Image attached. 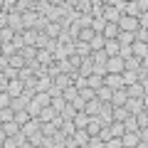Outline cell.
Wrapping results in <instances>:
<instances>
[{
	"instance_id": "cell-5",
	"label": "cell",
	"mask_w": 148,
	"mask_h": 148,
	"mask_svg": "<svg viewBox=\"0 0 148 148\" xmlns=\"http://www.w3.org/2000/svg\"><path fill=\"white\" fill-rule=\"evenodd\" d=\"M123 91H126L128 99H146V86H141L138 82L131 84V86H123Z\"/></svg>"
},
{
	"instance_id": "cell-32",
	"label": "cell",
	"mask_w": 148,
	"mask_h": 148,
	"mask_svg": "<svg viewBox=\"0 0 148 148\" xmlns=\"http://www.w3.org/2000/svg\"><path fill=\"white\" fill-rule=\"evenodd\" d=\"M121 82H123V86H131V84H136V82H138V74L123 69V72H121Z\"/></svg>"
},
{
	"instance_id": "cell-4",
	"label": "cell",
	"mask_w": 148,
	"mask_h": 148,
	"mask_svg": "<svg viewBox=\"0 0 148 148\" xmlns=\"http://www.w3.org/2000/svg\"><path fill=\"white\" fill-rule=\"evenodd\" d=\"M20 131H22V136H25V138H30V136H35V133L42 131V121H40V119H32V121H27Z\"/></svg>"
},
{
	"instance_id": "cell-57",
	"label": "cell",
	"mask_w": 148,
	"mask_h": 148,
	"mask_svg": "<svg viewBox=\"0 0 148 148\" xmlns=\"http://www.w3.org/2000/svg\"><path fill=\"white\" fill-rule=\"evenodd\" d=\"M0 91H8V77L0 74Z\"/></svg>"
},
{
	"instance_id": "cell-37",
	"label": "cell",
	"mask_w": 148,
	"mask_h": 148,
	"mask_svg": "<svg viewBox=\"0 0 148 148\" xmlns=\"http://www.w3.org/2000/svg\"><path fill=\"white\" fill-rule=\"evenodd\" d=\"M74 116H77V111H74L72 104H67V106L62 109V114H59V119H62V121H72Z\"/></svg>"
},
{
	"instance_id": "cell-22",
	"label": "cell",
	"mask_w": 148,
	"mask_h": 148,
	"mask_svg": "<svg viewBox=\"0 0 148 148\" xmlns=\"http://www.w3.org/2000/svg\"><path fill=\"white\" fill-rule=\"evenodd\" d=\"M106 128L111 131V136H114V138H121L123 133H126V128H123V121H111Z\"/></svg>"
},
{
	"instance_id": "cell-27",
	"label": "cell",
	"mask_w": 148,
	"mask_h": 148,
	"mask_svg": "<svg viewBox=\"0 0 148 148\" xmlns=\"http://www.w3.org/2000/svg\"><path fill=\"white\" fill-rule=\"evenodd\" d=\"M37 52H40V49H37V47H22V49H20L22 59H25L27 64H30V62H35V59H37Z\"/></svg>"
},
{
	"instance_id": "cell-9",
	"label": "cell",
	"mask_w": 148,
	"mask_h": 148,
	"mask_svg": "<svg viewBox=\"0 0 148 148\" xmlns=\"http://www.w3.org/2000/svg\"><path fill=\"white\" fill-rule=\"evenodd\" d=\"M104 84L109 89H123V82H121V74H104Z\"/></svg>"
},
{
	"instance_id": "cell-7",
	"label": "cell",
	"mask_w": 148,
	"mask_h": 148,
	"mask_svg": "<svg viewBox=\"0 0 148 148\" xmlns=\"http://www.w3.org/2000/svg\"><path fill=\"white\" fill-rule=\"evenodd\" d=\"M123 109L128 111V116H133V114H138V111L146 109V99H128Z\"/></svg>"
},
{
	"instance_id": "cell-1",
	"label": "cell",
	"mask_w": 148,
	"mask_h": 148,
	"mask_svg": "<svg viewBox=\"0 0 148 148\" xmlns=\"http://www.w3.org/2000/svg\"><path fill=\"white\" fill-rule=\"evenodd\" d=\"M138 30H141V22H138L136 17L121 15V20H119V32H128V35H136Z\"/></svg>"
},
{
	"instance_id": "cell-21",
	"label": "cell",
	"mask_w": 148,
	"mask_h": 148,
	"mask_svg": "<svg viewBox=\"0 0 148 148\" xmlns=\"http://www.w3.org/2000/svg\"><path fill=\"white\" fill-rule=\"evenodd\" d=\"M37 35H40L37 30H22V42H25V47H35Z\"/></svg>"
},
{
	"instance_id": "cell-29",
	"label": "cell",
	"mask_w": 148,
	"mask_h": 148,
	"mask_svg": "<svg viewBox=\"0 0 148 148\" xmlns=\"http://www.w3.org/2000/svg\"><path fill=\"white\" fill-rule=\"evenodd\" d=\"M37 119H40L42 123H49V121H54V119H57V114H54V109H52V106H47V109H42V111H40V116H37Z\"/></svg>"
},
{
	"instance_id": "cell-60",
	"label": "cell",
	"mask_w": 148,
	"mask_h": 148,
	"mask_svg": "<svg viewBox=\"0 0 148 148\" xmlns=\"http://www.w3.org/2000/svg\"><path fill=\"white\" fill-rule=\"evenodd\" d=\"M3 3H5V0H0V12H3Z\"/></svg>"
},
{
	"instance_id": "cell-49",
	"label": "cell",
	"mask_w": 148,
	"mask_h": 148,
	"mask_svg": "<svg viewBox=\"0 0 148 148\" xmlns=\"http://www.w3.org/2000/svg\"><path fill=\"white\" fill-rule=\"evenodd\" d=\"M94 96H96V94H94V91L89 89V86H84V89H79V99H82V101H91Z\"/></svg>"
},
{
	"instance_id": "cell-51",
	"label": "cell",
	"mask_w": 148,
	"mask_h": 148,
	"mask_svg": "<svg viewBox=\"0 0 148 148\" xmlns=\"http://www.w3.org/2000/svg\"><path fill=\"white\" fill-rule=\"evenodd\" d=\"M123 128H126V131H138V126H136V119H133V116H128L126 121H123Z\"/></svg>"
},
{
	"instance_id": "cell-18",
	"label": "cell",
	"mask_w": 148,
	"mask_h": 148,
	"mask_svg": "<svg viewBox=\"0 0 148 148\" xmlns=\"http://www.w3.org/2000/svg\"><path fill=\"white\" fill-rule=\"evenodd\" d=\"M126 101H128V96H126V91H123V89L114 91V96H111V106H114V109H116V106H126Z\"/></svg>"
},
{
	"instance_id": "cell-38",
	"label": "cell",
	"mask_w": 148,
	"mask_h": 148,
	"mask_svg": "<svg viewBox=\"0 0 148 148\" xmlns=\"http://www.w3.org/2000/svg\"><path fill=\"white\" fill-rule=\"evenodd\" d=\"M49 106H52V109H54V114L59 116V114H62V109L67 106V101H64L62 96H57V99H52V101H49Z\"/></svg>"
},
{
	"instance_id": "cell-33",
	"label": "cell",
	"mask_w": 148,
	"mask_h": 148,
	"mask_svg": "<svg viewBox=\"0 0 148 148\" xmlns=\"http://www.w3.org/2000/svg\"><path fill=\"white\" fill-rule=\"evenodd\" d=\"M128 119V111L123 106H116V109H111V121H126Z\"/></svg>"
},
{
	"instance_id": "cell-53",
	"label": "cell",
	"mask_w": 148,
	"mask_h": 148,
	"mask_svg": "<svg viewBox=\"0 0 148 148\" xmlns=\"http://www.w3.org/2000/svg\"><path fill=\"white\" fill-rule=\"evenodd\" d=\"M86 148H104V141H101V138H89Z\"/></svg>"
},
{
	"instance_id": "cell-61",
	"label": "cell",
	"mask_w": 148,
	"mask_h": 148,
	"mask_svg": "<svg viewBox=\"0 0 148 148\" xmlns=\"http://www.w3.org/2000/svg\"><path fill=\"white\" fill-rule=\"evenodd\" d=\"M0 57H3V45H0Z\"/></svg>"
},
{
	"instance_id": "cell-24",
	"label": "cell",
	"mask_w": 148,
	"mask_h": 148,
	"mask_svg": "<svg viewBox=\"0 0 148 148\" xmlns=\"http://www.w3.org/2000/svg\"><path fill=\"white\" fill-rule=\"evenodd\" d=\"M86 86H89V89L96 94V89H99V86H104V77H99V74H91V77H86Z\"/></svg>"
},
{
	"instance_id": "cell-13",
	"label": "cell",
	"mask_w": 148,
	"mask_h": 148,
	"mask_svg": "<svg viewBox=\"0 0 148 148\" xmlns=\"http://www.w3.org/2000/svg\"><path fill=\"white\" fill-rule=\"evenodd\" d=\"M22 89H25V84H22L20 79H10L8 82V94L15 99V96H22Z\"/></svg>"
},
{
	"instance_id": "cell-2",
	"label": "cell",
	"mask_w": 148,
	"mask_h": 148,
	"mask_svg": "<svg viewBox=\"0 0 148 148\" xmlns=\"http://www.w3.org/2000/svg\"><path fill=\"white\" fill-rule=\"evenodd\" d=\"M104 69H106V74H121L123 72V59L121 57H109Z\"/></svg>"
},
{
	"instance_id": "cell-64",
	"label": "cell",
	"mask_w": 148,
	"mask_h": 148,
	"mask_svg": "<svg viewBox=\"0 0 148 148\" xmlns=\"http://www.w3.org/2000/svg\"><path fill=\"white\" fill-rule=\"evenodd\" d=\"M0 148H3V143H0Z\"/></svg>"
},
{
	"instance_id": "cell-11",
	"label": "cell",
	"mask_w": 148,
	"mask_h": 148,
	"mask_svg": "<svg viewBox=\"0 0 148 148\" xmlns=\"http://www.w3.org/2000/svg\"><path fill=\"white\" fill-rule=\"evenodd\" d=\"M42 32L49 37V40H59V35H62L64 30H62V25H59V22H47V27H45Z\"/></svg>"
},
{
	"instance_id": "cell-15",
	"label": "cell",
	"mask_w": 148,
	"mask_h": 148,
	"mask_svg": "<svg viewBox=\"0 0 148 148\" xmlns=\"http://www.w3.org/2000/svg\"><path fill=\"white\" fill-rule=\"evenodd\" d=\"M52 82H54V86H59V89H67V86L74 82V74H62V72H59Z\"/></svg>"
},
{
	"instance_id": "cell-35",
	"label": "cell",
	"mask_w": 148,
	"mask_h": 148,
	"mask_svg": "<svg viewBox=\"0 0 148 148\" xmlns=\"http://www.w3.org/2000/svg\"><path fill=\"white\" fill-rule=\"evenodd\" d=\"M3 131H5L8 138H12V136H17V133H20V126H17L15 121H8V123H3Z\"/></svg>"
},
{
	"instance_id": "cell-62",
	"label": "cell",
	"mask_w": 148,
	"mask_h": 148,
	"mask_svg": "<svg viewBox=\"0 0 148 148\" xmlns=\"http://www.w3.org/2000/svg\"><path fill=\"white\" fill-rule=\"evenodd\" d=\"M79 148H86V146H79Z\"/></svg>"
},
{
	"instance_id": "cell-3",
	"label": "cell",
	"mask_w": 148,
	"mask_h": 148,
	"mask_svg": "<svg viewBox=\"0 0 148 148\" xmlns=\"http://www.w3.org/2000/svg\"><path fill=\"white\" fill-rule=\"evenodd\" d=\"M121 143H123V148H136L141 143V131H126L121 136Z\"/></svg>"
},
{
	"instance_id": "cell-41",
	"label": "cell",
	"mask_w": 148,
	"mask_h": 148,
	"mask_svg": "<svg viewBox=\"0 0 148 148\" xmlns=\"http://www.w3.org/2000/svg\"><path fill=\"white\" fill-rule=\"evenodd\" d=\"M101 12H104V0H91V15L101 17Z\"/></svg>"
},
{
	"instance_id": "cell-52",
	"label": "cell",
	"mask_w": 148,
	"mask_h": 148,
	"mask_svg": "<svg viewBox=\"0 0 148 148\" xmlns=\"http://www.w3.org/2000/svg\"><path fill=\"white\" fill-rule=\"evenodd\" d=\"M104 148H123V143H121V138H109L104 143Z\"/></svg>"
},
{
	"instance_id": "cell-26",
	"label": "cell",
	"mask_w": 148,
	"mask_h": 148,
	"mask_svg": "<svg viewBox=\"0 0 148 148\" xmlns=\"http://www.w3.org/2000/svg\"><path fill=\"white\" fill-rule=\"evenodd\" d=\"M74 52L79 54L82 59H86V57H91V47L86 42H74Z\"/></svg>"
},
{
	"instance_id": "cell-36",
	"label": "cell",
	"mask_w": 148,
	"mask_h": 148,
	"mask_svg": "<svg viewBox=\"0 0 148 148\" xmlns=\"http://www.w3.org/2000/svg\"><path fill=\"white\" fill-rule=\"evenodd\" d=\"M57 131H59V126H57L54 121H49V123H42V136H45V138H52Z\"/></svg>"
},
{
	"instance_id": "cell-43",
	"label": "cell",
	"mask_w": 148,
	"mask_h": 148,
	"mask_svg": "<svg viewBox=\"0 0 148 148\" xmlns=\"http://www.w3.org/2000/svg\"><path fill=\"white\" fill-rule=\"evenodd\" d=\"M0 121H3V123L15 121V111H12V109H0Z\"/></svg>"
},
{
	"instance_id": "cell-46",
	"label": "cell",
	"mask_w": 148,
	"mask_h": 148,
	"mask_svg": "<svg viewBox=\"0 0 148 148\" xmlns=\"http://www.w3.org/2000/svg\"><path fill=\"white\" fill-rule=\"evenodd\" d=\"M59 131H62L64 136H72V133L77 131V126H74L72 121H62V126H59Z\"/></svg>"
},
{
	"instance_id": "cell-55",
	"label": "cell",
	"mask_w": 148,
	"mask_h": 148,
	"mask_svg": "<svg viewBox=\"0 0 148 148\" xmlns=\"http://www.w3.org/2000/svg\"><path fill=\"white\" fill-rule=\"evenodd\" d=\"M84 104H86V101H82L79 96H77V99L72 101V106H74V111H84Z\"/></svg>"
},
{
	"instance_id": "cell-42",
	"label": "cell",
	"mask_w": 148,
	"mask_h": 148,
	"mask_svg": "<svg viewBox=\"0 0 148 148\" xmlns=\"http://www.w3.org/2000/svg\"><path fill=\"white\" fill-rule=\"evenodd\" d=\"M52 84H54L52 77H42V79H37V91H47Z\"/></svg>"
},
{
	"instance_id": "cell-31",
	"label": "cell",
	"mask_w": 148,
	"mask_h": 148,
	"mask_svg": "<svg viewBox=\"0 0 148 148\" xmlns=\"http://www.w3.org/2000/svg\"><path fill=\"white\" fill-rule=\"evenodd\" d=\"M89 47H91V54H94V52H101V49L106 47V40H104L101 35H94V40L89 42Z\"/></svg>"
},
{
	"instance_id": "cell-8",
	"label": "cell",
	"mask_w": 148,
	"mask_h": 148,
	"mask_svg": "<svg viewBox=\"0 0 148 148\" xmlns=\"http://www.w3.org/2000/svg\"><path fill=\"white\" fill-rule=\"evenodd\" d=\"M99 111H101V101L96 99V96H94L91 101H86V104H84V114H86L89 119H96V116H99Z\"/></svg>"
},
{
	"instance_id": "cell-56",
	"label": "cell",
	"mask_w": 148,
	"mask_h": 148,
	"mask_svg": "<svg viewBox=\"0 0 148 148\" xmlns=\"http://www.w3.org/2000/svg\"><path fill=\"white\" fill-rule=\"evenodd\" d=\"M3 74L8 77V82H10V79H17V72H15V69H10V67H8V69H5Z\"/></svg>"
},
{
	"instance_id": "cell-20",
	"label": "cell",
	"mask_w": 148,
	"mask_h": 148,
	"mask_svg": "<svg viewBox=\"0 0 148 148\" xmlns=\"http://www.w3.org/2000/svg\"><path fill=\"white\" fill-rule=\"evenodd\" d=\"M72 141L77 143V146H86V143H89V133H86L84 128H77V131L72 133Z\"/></svg>"
},
{
	"instance_id": "cell-47",
	"label": "cell",
	"mask_w": 148,
	"mask_h": 148,
	"mask_svg": "<svg viewBox=\"0 0 148 148\" xmlns=\"http://www.w3.org/2000/svg\"><path fill=\"white\" fill-rule=\"evenodd\" d=\"M47 45H49V37L45 35V32H40V35H37V42H35V47H37V49H45Z\"/></svg>"
},
{
	"instance_id": "cell-14",
	"label": "cell",
	"mask_w": 148,
	"mask_h": 148,
	"mask_svg": "<svg viewBox=\"0 0 148 148\" xmlns=\"http://www.w3.org/2000/svg\"><path fill=\"white\" fill-rule=\"evenodd\" d=\"M131 52H133V57H136V59H148V45L133 42L131 45Z\"/></svg>"
},
{
	"instance_id": "cell-59",
	"label": "cell",
	"mask_w": 148,
	"mask_h": 148,
	"mask_svg": "<svg viewBox=\"0 0 148 148\" xmlns=\"http://www.w3.org/2000/svg\"><path fill=\"white\" fill-rule=\"evenodd\" d=\"M5 138L8 136H5V131H3V126H0V143H5Z\"/></svg>"
},
{
	"instance_id": "cell-19",
	"label": "cell",
	"mask_w": 148,
	"mask_h": 148,
	"mask_svg": "<svg viewBox=\"0 0 148 148\" xmlns=\"http://www.w3.org/2000/svg\"><path fill=\"white\" fill-rule=\"evenodd\" d=\"M8 67H10V69H15V72H20L22 67H27V62L22 59V54L17 52V54H12V57L8 59Z\"/></svg>"
},
{
	"instance_id": "cell-39",
	"label": "cell",
	"mask_w": 148,
	"mask_h": 148,
	"mask_svg": "<svg viewBox=\"0 0 148 148\" xmlns=\"http://www.w3.org/2000/svg\"><path fill=\"white\" fill-rule=\"evenodd\" d=\"M17 52H20V49H17L12 42H5V45H3V57H5V59H10L12 54H17Z\"/></svg>"
},
{
	"instance_id": "cell-50",
	"label": "cell",
	"mask_w": 148,
	"mask_h": 148,
	"mask_svg": "<svg viewBox=\"0 0 148 148\" xmlns=\"http://www.w3.org/2000/svg\"><path fill=\"white\" fill-rule=\"evenodd\" d=\"M27 141H30L35 148H40V146H42V141H45V136H42V131H40V133H35V136H30Z\"/></svg>"
},
{
	"instance_id": "cell-58",
	"label": "cell",
	"mask_w": 148,
	"mask_h": 148,
	"mask_svg": "<svg viewBox=\"0 0 148 148\" xmlns=\"http://www.w3.org/2000/svg\"><path fill=\"white\" fill-rule=\"evenodd\" d=\"M5 27H8V15L0 12V30H5Z\"/></svg>"
},
{
	"instance_id": "cell-6",
	"label": "cell",
	"mask_w": 148,
	"mask_h": 148,
	"mask_svg": "<svg viewBox=\"0 0 148 148\" xmlns=\"http://www.w3.org/2000/svg\"><path fill=\"white\" fill-rule=\"evenodd\" d=\"M8 30H12L15 35L25 30V25H22V15H20V12H12V15H8Z\"/></svg>"
},
{
	"instance_id": "cell-54",
	"label": "cell",
	"mask_w": 148,
	"mask_h": 148,
	"mask_svg": "<svg viewBox=\"0 0 148 148\" xmlns=\"http://www.w3.org/2000/svg\"><path fill=\"white\" fill-rule=\"evenodd\" d=\"M96 138H101V141L106 143V141H109V138H114V136H111V131H109V128L104 126V128H101V133H99V136H96Z\"/></svg>"
},
{
	"instance_id": "cell-17",
	"label": "cell",
	"mask_w": 148,
	"mask_h": 148,
	"mask_svg": "<svg viewBox=\"0 0 148 148\" xmlns=\"http://www.w3.org/2000/svg\"><path fill=\"white\" fill-rule=\"evenodd\" d=\"M64 62L69 64V69H72V72H79V67L84 64V59H82L77 52H72V54H67V59H64Z\"/></svg>"
},
{
	"instance_id": "cell-16",
	"label": "cell",
	"mask_w": 148,
	"mask_h": 148,
	"mask_svg": "<svg viewBox=\"0 0 148 148\" xmlns=\"http://www.w3.org/2000/svg\"><path fill=\"white\" fill-rule=\"evenodd\" d=\"M111 96H114V89H109L106 84L96 89V99H99L101 104H111Z\"/></svg>"
},
{
	"instance_id": "cell-34",
	"label": "cell",
	"mask_w": 148,
	"mask_h": 148,
	"mask_svg": "<svg viewBox=\"0 0 148 148\" xmlns=\"http://www.w3.org/2000/svg\"><path fill=\"white\" fill-rule=\"evenodd\" d=\"M72 123H74L77 128H86V123H89V116H86L84 111H77V116L72 119Z\"/></svg>"
},
{
	"instance_id": "cell-23",
	"label": "cell",
	"mask_w": 148,
	"mask_h": 148,
	"mask_svg": "<svg viewBox=\"0 0 148 148\" xmlns=\"http://www.w3.org/2000/svg\"><path fill=\"white\" fill-rule=\"evenodd\" d=\"M77 96H79V89H77V86H74V84H69L67 89H62V99L67 101V104H72V101L77 99Z\"/></svg>"
},
{
	"instance_id": "cell-44",
	"label": "cell",
	"mask_w": 148,
	"mask_h": 148,
	"mask_svg": "<svg viewBox=\"0 0 148 148\" xmlns=\"http://www.w3.org/2000/svg\"><path fill=\"white\" fill-rule=\"evenodd\" d=\"M133 42H143V45H148V30H146V27H141V30L133 35Z\"/></svg>"
},
{
	"instance_id": "cell-40",
	"label": "cell",
	"mask_w": 148,
	"mask_h": 148,
	"mask_svg": "<svg viewBox=\"0 0 148 148\" xmlns=\"http://www.w3.org/2000/svg\"><path fill=\"white\" fill-rule=\"evenodd\" d=\"M10 109L12 111H22V109H27V101L22 99V96H15V99L10 101Z\"/></svg>"
},
{
	"instance_id": "cell-10",
	"label": "cell",
	"mask_w": 148,
	"mask_h": 148,
	"mask_svg": "<svg viewBox=\"0 0 148 148\" xmlns=\"http://www.w3.org/2000/svg\"><path fill=\"white\" fill-rule=\"evenodd\" d=\"M101 37H104L106 42H109V40H116V37H119V25H116V22H106L104 30H101Z\"/></svg>"
},
{
	"instance_id": "cell-45",
	"label": "cell",
	"mask_w": 148,
	"mask_h": 148,
	"mask_svg": "<svg viewBox=\"0 0 148 148\" xmlns=\"http://www.w3.org/2000/svg\"><path fill=\"white\" fill-rule=\"evenodd\" d=\"M104 25H106V22H104V17H94L89 27H91V30L96 32V35H101V30H104Z\"/></svg>"
},
{
	"instance_id": "cell-28",
	"label": "cell",
	"mask_w": 148,
	"mask_h": 148,
	"mask_svg": "<svg viewBox=\"0 0 148 148\" xmlns=\"http://www.w3.org/2000/svg\"><path fill=\"white\" fill-rule=\"evenodd\" d=\"M104 52L109 54V57H119V52H121V45H119L116 40H109V42H106V47H104Z\"/></svg>"
},
{
	"instance_id": "cell-12",
	"label": "cell",
	"mask_w": 148,
	"mask_h": 148,
	"mask_svg": "<svg viewBox=\"0 0 148 148\" xmlns=\"http://www.w3.org/2000/svg\"><path fill=\"white\" fill-rule=\"evenodd\" d=\"M101 128H104V123H101L99 119H89V123H86V128H84V131L89 133V138H96V136L101 133Z\"/></svg>"
},
{
	"instance_id": "cell-30",
	"label": "cell",
	"mask_w": 148,
	"mask_h": 148,
	"mask_svg": "<svg viewBox=\"0 0 148 148\" xmlns=\"http://www.w3.org/2000/svg\"><path fill=\"white\" fill-rule=\"evenodd\" d=\"M27 121H32V116H30V111H27V109H22V111H15V123H17V126H25V123Z\"/></svg>"
},
{
	"instance_id": "cell-48",
	"label": "cell",
	"mask_w": 148,
	"mask_h": 148,
	"mask_svg": "<svg viewBox=\"0 0 148 148\" xmlns=\"http://www.w3.org/2000/svg\"><path fill=\"white\" fill-rule=\"evenodd\" d=\"M10 101H12V96L8 91H0V109H10Z\"/></svg>"
},
{
	"instance_id": "cell-25",
	"label": "cell",
	"mask_w": 148,
	"mask_h": 148,
	"mask_svg": "<svg viewBox=\"0 0 148 148\" xmlns=\"http://www.w3.org/2000/svg\"><path fill=\"white\" fill-rule=\"evenodd\" d=\"M133 119H136V126L138 131H143V128H148V111H138V114H133Z\"/></svg>"
},
{
	"instance_id": "cell-63",
	"label": "cell",
	"mask_w": 148,
	"mask_h": 148,
	"mask_svg": "<svg viewBox=\"0 0 148 148\" xmlns=\"http://www.w3.org/2000/svg\"><path fill=\"white\" fill-rule=\"evenodd\" d=\"M0 126H3V121H0Z\"/></svg>"
}]
</instances>
